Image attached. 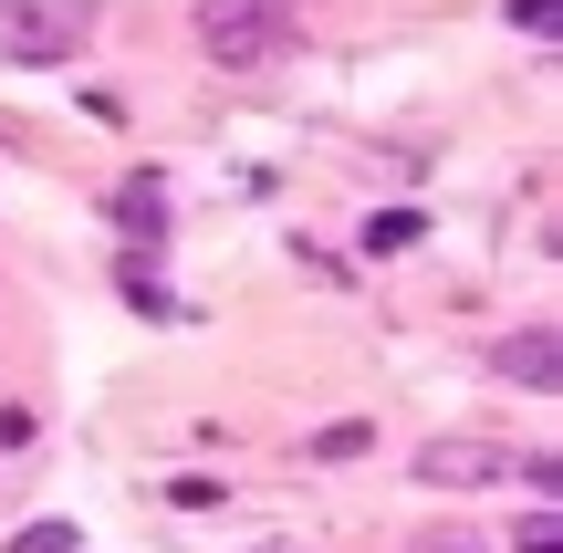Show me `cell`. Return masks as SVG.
Segmentation results:
<instances>
[{"mask_svg": "<svg viewBox=\"0 0 563 553\" xmlns=\"http://www.w3.org/2000/svg\"><path fill=\"white\" fill-rule=\"evenodd\" d=\"M418 209H376V220H365V251H376V262H386V251H407V241H418Z\"/></svg>", "mask_w": 563, "mask_h": 553, "instance_id": "8992f818", "label": "cell"}, {"mask_svg": "<svg viewBox=\"0 0 563 553\" xmlns=\"http://www.w3.org/2000/svg\"><path fill=\"white\" fill-rule=\"evenodd\" d=\"M418 553H481V543H470V533H428Z\"/></svg>", "mask_w": 563, "mask_h": 553, "instance_id": "30bf717a", "label": "cell"}, {"mask_svg": "<svg viewBox=\"0 0 563 553\" xmlns=\"http://www.w3.org/2000/svg\"><path fill=\"white\" fill-rule=\"evenodd\" d=\"M84 0H0V42H11V63H63L84 42Z\"/></svg>", "mask_w": 563, "mask_h": 553, "instance_id": "7a4b0ae2", "label": "cell"}, {"mask_svg": "<svg viewBox=\"0 0 563 553\" xmlns=\"http://www.w3.org/2000/svg\"><path fill=\"white\" fill-rule=\"evenodd\" d=\"M199 42L209 63H282L292 53V0H199Z\"/></svg>", "mask_w": 563, "mask_h": 553, "instance_id": "6da1fadb", "label": "cell"}, {"mask_svg": "<svg viewBox=\"0 0 563 553\" xmlns=\"http://www.w3.org/2000/svg\"><path fill=\"white\" fill-rule=\"evenodd\" d=\"M511 471H522V460H511L501 439H470V429L418 450V480H439V491H481V480H511Z\"/></svg>", "mask_w": 563, "mask_h": 553, "instance_id": "3957f363", "label": "cell"}, {"mask_svg": "<svg viewBox=\"0 0 563 553\" xmlns=\"http://www.w3.org/2000/svg\"><path fill=\"white\" fill-rule=\"evenodd\" d=\"M522 553H563V522H553V501H543V512L522 522Z\"/></svg>", "mask_w": 563, "mask_h": 553, "instance_id": "ba28073f", "label": "cell"}, {"mask_svg": "<svg viewBox=\"0 0 563 553\" xmlns=\"http://www.w3.org/2000/svg\"><path fill=\"white\" fill-rule=\"evenodd\" d=\"M490 376H511V387H563V345H553V324L501 334V345H490Z\"/></svg>", "mask_w": 563, "mask_h": 553, "instance_id": "277c9868", "label": "cell"}, {"mask_svg": "<svg viewBox=\"0 0 563 553\" xmlns=\"http://www.w3.org/2000/svg\"><path fill=\"white\" fill-rule=\"evenodd\" d=\"M11 553H74V522H32V533H21Z\"/></svg>", "mask_w": 563, "mask_h": 553, "instance_id": "52a82bcc", "label": "cell"}, {"mask_svg": "<svg viewBox=\"0 0 563 553\" xmlns=\"http://www.w3.org/2000/svg\"><path fill=\"white\" fill-rule=\"evenodd\" d=\"M115 220L136 230V241H157V230H167V188H157V178H125V188H115Z\"/></svg>", "mask_w": 563, "mask_h": 553, "instance_id": "5b68a950", "label": "cell"}, {"mask_svg": "<svg viewBox=\"0 0 563 553\" xmlns=\"http://www.w3.org/2000/svg\"><path fill=\"white\" fill-rule=\"evenodd\" d=\"M511 21H522V32H553V0H511Z\"/></svg>", "mask_w": 563, "mask_h": 553, "instance_id": "9c48e42d", "label": "cell"}]
</instances>
